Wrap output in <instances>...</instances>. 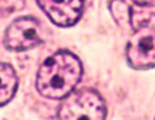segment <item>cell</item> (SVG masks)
Returning <instances> with one entry per match:
<instances>
[{"mask_svg":"<svg viewBox=\"0 0 155 120\" xmlns=\"http://www.w3.org/2000/svg\"><path fill=\"white\" fill-rule=\"evenodd\" d=\"M83 77L81 61L70 51H58L41 64L36 90L51 100H62L74 91Z\"/></svg>","mask_w":155,"mask_h":120,"instance_id":"6da1fadb","label":"cell"},{"mask_svg":"<svg viewBox=\"0 0 155 120\" xmlns=\"http://www.w3.org/2000/svg\"><path fill=\"white\" fill-rule=\"evenodd\" d=\"M106 103L91 88H81L64 97L58 107V120H106Z\"/></svg>","mask_w":155,"mask_h":120,"instance_id":"7a4b0ae2","label":"cell"},{"mask_svg":"<svg viewBox=\"0 0 155 120\" xmlns=\"http://www.w3.org/2000/svg\"><path fill=\"white\" fill-rule=\"evenodd\" d=\"M126 60L135 70L155 67V26L149 22L135 26L126 45Z\"/></svg>","mask_w":155,"mask_h":120,"instance_id":"3957f363","label":"cell"},{"mask_svg":"<svg viewBox=\"0 0 155 120\" xmlns=\"http://www.w3.org/2000/svg\"><path fill=\"white\" fill-rule=\"evenodd\" d=\"M39 22L32 16H23L13 20L5 31V47L13 52H22L42 44Z\"/></svg>","mask_w":155,"mask_h":120,"instance_id":"277c9868","label":"cell"},{"mask_svg":"<svg viewBox=\"0 0 155 120\" xmlns=\"http://www.w3.org/2000/svg\"><path fill=\"white\" fill-rule=\"evenodd\" d=\"M38 6L57 26L75 25L83 13V0H36Z\"/></svg>","mask_w":155,"mask_h":120,"instance_id":"5b68a950","label":"cell"},{"mask_svg":"<svg viewBox=\"0 0 155 120\" xmlns=\"http://www.w3.org/2000/svg\"><path fill=\"white\" fill-rule=\"evenodd\" d=\"M18 75L12 65L0 62V107L7 104L18 90Z\"/></svg>","mask_w":155,"mask_h":120,"instance_id":"8992f818","label":"cell"},{"mask_svg":"<svg viewBox=\"0 0 155 120\" xmlns=\"http://www.w3.org/2000/svg\"><path fill=\"white\" fill-rule=\"evenodd\" d=\"M109 10L112 13V18L115 22L123 29L134 28L132 22V9L125 0H110L109 3Z\"/></svg>","mask_w":155,"mask_h":120,"instance_id":"52a82bcc","label":"cell"},{"mask_svg":"<svg viewBox=\"0 0 155 120\" xmlns=\"http://www.w3.org/2000/svg\"><path fill=\"white\" fill-rule=\"evenodd\" d=\"M23 7L25 0H0V16H9L22 10Z\"/></svg>","mask_w":155,"mask_h":120,"instance_id":"ba28073f","label":"cell"},{"mask_svg":"<svg viewBox=\"0 0 155 120\" xmlns=\"http://www.w3.org/2000/svg\"><path fill=\"white\" fill-rule=\"evenodd\" d=\"M132 2L135 5H138V6H151L155 0H132Z\"/></svg>","mask_w":155,"mask_h":120,"instance_id":"9c48e42d","label":"cell"}]
</instances>
